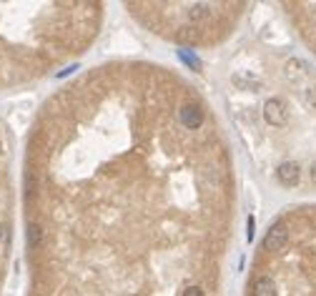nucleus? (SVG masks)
<instances>
[{"label":"nucleus","instance_id":"nucleus-5","mask_svg":"<svg viewBox=\"0 0 316 296\" xmlns=\"http://www.w3.org/2000/svg\"><path fill=\"white\" fill-rule=\"evenodd\" d=\"M13 171H10V143L6 126L0 120V296H3L10 251H13Z\"/></svg>","mask_w":316,"mask_h":296},{"label":"nucleus","instance_id":"nucleus-6","mask_svg":"<svg viewBox=\"0 0 316 296\" xmlns=\"http://www.w3.org/2000/svg\"><path fill=\"white\" fill-rule=\"evenodd\" d=\"M284 18L288 20L296 38L314 53L316 58V3H281Z\"/></svg>","mask_w":316,"mask_h":296},{"label":"nucleus","instance_id":"nucleus-4","mask_svg":"<svg viewBox=\"0 0 316 296\" xmlns=\"http://www.w3.org/2000/svg\"><path fill=\"white\" fill-rule=\"evenodd\" d=\"M126 8L153 36L188 48L226 43L246 13V3H128Z\"/></svg>","mask_w":316,"mask_h":296},{"label":"nucleus","instance_id":"nucleus-3","mask_svg":"<svg viewBox=\"0 0 316 296\" xmlns=\"http://www.w3.org/2000/svg\"><path fill=\"white\" fill-rule=\"evenodd\" d=\"M244 296H316V204L288 206L268 224Z\"/></svg>","mask_w":316,"mask_h":296},{"label":"nucleus","instance_id":"nucleus-1","mask_svg":"<svg viewBox=\"0 0 316 296\" xmlns=\"http://www.w3.org/2000/svg\"><path fill=\"white\" fill-rule=\"evenodd\" d=\"M26 296H228L231 140L184 73L116 58L36 113L23 156Z\"/></svg>","mask_w":316,"mask_h":296},{"label":"nucleus","instance_id":"nucleus-2","mask_svg":"<svg viewBox=\"0 0 316 296\" xmlns=\"http://www.w3.org/2000/svg\"><path fill=\"white\" fill-rule=\"evenodd\" d=\"M106 6L0 3V90L36 83L80 58L98 38Z\"/></svg>","mask_w":316,"mask_h":296}]
</instances>
